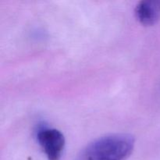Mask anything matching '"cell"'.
<instances>
[{
	"mask_svg": "<svg viewBox=\"0 0 160 160\" xmlns=\"http://www.w3.org/2000/svg\"><path fill=\"white\" fill-rule=\"evenodd\" d=\"M135 17L144 26H152L160 20V0H145L136 6Z\"/></svg>",
	"mask_w": 160,
	"mask_h": 160,
	"instance_id": "3957f363",
	"label": "cell"
},
{
	"mask_svg": "<svg viewBox=\"0 0 160 160\" xmlns=\"http://www.w3.org/2000/svg\"><path fill=\"white\" fill-rule=\"evenodd\" d=\"M35 138L48 160H60L65 148V138L56 128L39 124L35 130Z\"/></svg>",
	"mask_w": 160,
	"mask_h": 160,
	"instance_id": "7a4b0ae2",
	"label": "cell"
},
{
	"mask_svg": "<svg viewBox=\"0 0 160 160\" xmlns=\"http://www.w3.org/2000/svg\"><path fill=\"white\" fill-rule=\"evenodd\" d=\"M134 145L135 139L131 134H108L86 145L74 160H126Z\"/></svg>",
	"mask_w": 160,
	"mask_h": 160,
	"instance_id": "6da1fadb",
	"label": "cell"
}]
</instances>
